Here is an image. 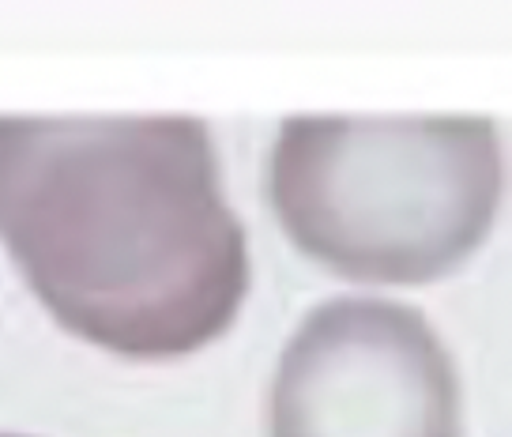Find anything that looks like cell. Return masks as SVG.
Here are the masks:
<instances>
[{
  "label": "cell",
  "mask_w": 512,
  "mask_h": 437,
  "mask_svg": "<svg viewBox=\"0 0 512 437\" xmlns=\"http://www.w3.org/2000/svg\"><path fill=\"white\" fill-rule=\"evenodd\" d=\"M0 242L57 321L125 358L219 340L249 245L204 121L0 114Z\"/></svg>",
  "instance_id": "cell-1"
},
{
  "label": "cell",
  "mask_w": 512,
  "mask_h": 437,
  "mask_svg": "<svg viewBox=\"0 0 512 437\" xmlns=\"http://www.w3.org/2000/svg\"><path fill=\"white\" fill-rule=\"evenodd\" d=\"M505 159L486 117H287L268 200L309 260L354 283L456 272L494 227Z\"/></svg>",
  "instance_id": "cell-2"
},
{
  "label": "cell",
  "mask_w": 512,
  "mask_h": 437,
  "mask_svg": "<svg viewBox=\"0 0 512 437\" xmlns=\"http://www.w3.org/2000/svg\"><path fill=\"white\" fill-rule=\"evenodd\" d=\"M268 437H460L452 355L418 309L332 298L279 358Z\"/></svg>",
  "instance_id": "cell-3"
},
{
  "label": "cell",
  "mask_w": 512,
  "mask_h": 437,
  "mask_svg": "<svg viewBox=\"0 0 512 437\" xmlns=\"http://www.w3.org/2000/svg\"><path fill=\"white\" fill-rule=\"evenodd\" d=\"M0 437H23V434H0Z\"/></svg>",
  "instance_id": "cell-4"
}]
</instances>
